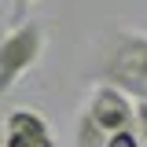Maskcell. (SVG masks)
Masks as SVG:
<instances>
[{
  "label": "cell",
  "mask_w": 147,
  "mask_h": 147,
  "mask_svg": "<svg viewBox=\"0 0 147 147\" xmlns=\"http://www.w3.org/2000/svg\"><path fill=\"white\" fill-rule=\"evenodd\" d=\"M74 147H107V132L96 125L85 110L77 114V125H74Z\"/></svg>",
  "instance_id": "obj_5"
},
{
  "label": "cell",
  "mask_w": 147,
  "mask_h": 147,
  "mask_svg": "<svg viewBox=\"0 0 147 147\" xmlns=\"http://www.w3.org/2000/svg\"><path fill=\"white\" fill-rule=\"evenodd\" d=\"M33 4H37V0H11V7H15V18H22L30 7H33Z\"/></svg>",
  "instance_id": "obj_8"
},
{
  "label": "cell",
  "mask_w": 147,
  "mask_h": 147,
  "mask_svg": "<svg viewBox=\"0 0 147 147\" xmlns=\"http://www.w3.org/2000/svg\"><path fill=\"white\" fill-rule=\"evenodd\" d=\"M4 147H55L52 125L37 110H7V118H4Z\"/></svg>",
  "instance_id": "obj_4"
},
{
  "label": "cell",
  "mask_w": 147,
  "mask_h": 147,
  "mask_svg": "<svg viewBox=\"0 0 147 147\" xmlns=\"http://www.w3.org/2000/svg\"><path fill=\"white\" fill-rule=\"evenodd\" d=\"M44 55V26L40 22H15L0 37V96L15 88Z\"/></svg>",
  "instance_id": "obj_2"
},
{
  "label": "cell",
  "mask_w": 147,
  "mask_h": 147,
  "mask_svg": "<svg viewBox=\"0 0 147 147\" xmlns=\"http://www.w3.org/2000/svg\"><path fill=\"white\" fill-rule=\"evenodd\" d=\"M107 147H140L136 125H129V129H118V132H110V136H107Z\"/></svg>",
  "instance_id": "obj_6"
},
{
  "label": "cell",
  "mask_w": 147,
  "mask_h": 147,
  "mask_svg": "<svg viewBox=\"0 0 147 147\" xmlns=\"http://www.w3.org/2000/svg\"><path fill=\"white\" fill-rule=\"evenodd\" d=\"M132 125H136L140 147H147V103H136V118H132Z\"/></svg>",
  "instance_id": "obj_7"
},
{
  "label": "cell",
  "mask_w": 147,
  "mask_h": 147,
  "mask_svg": "<svg viewBox=\"0 0 147 147\" xmlns=\"http://www.w3.org/2000/svg\"><path fill=\"white\" fill-rule=\"evenodd\" d=\"M103 85L147 103V30H114L103 48Z\"/></svg>",
  "instance_id": "obj_1"
},
{
  "label": "cell",
  "mask_w": 147,
  "mask_h": 147,
  "mask_svg": "<svg viewBox=\"0 0 147 147\" xmlns=\"http://www.w3.org/2000/svg\"><path fill=\"white\" fill-rule=\"evenodd\" d=\"M96 125L103 129V132H118V129H129L132 125V118H136V103L129 99L125 92H118L114 85H96V92L88 96V107H85Z\"/></svg>",
  "instance_id": "obj_3"
}]
</instances>
